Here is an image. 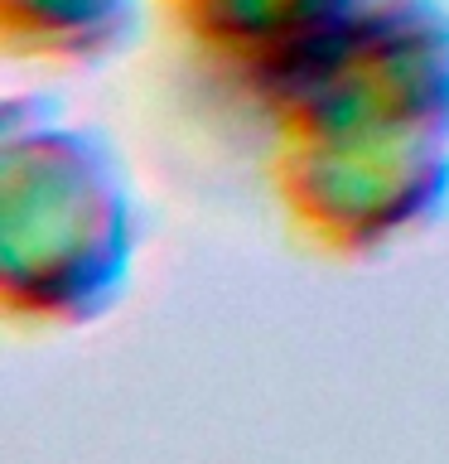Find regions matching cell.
<instances>
[{
    "label": "cell",
    "mask_w": 449,
    "mask_h": 464,
    "mask_svg": "<svg viewBox=\"0 0 449 464\" xmlns=\"http://www.w3.org/2000/svg\"><path fill=\"white\" fill-rule=\"evenodd\" d=\"M290 237L368 261L449 208V5L372 0L256 102Z\"/></svg>",
    "instance_id": "cell-1"
},
{
    "label": "cell",
    "mask_w": 449,
    "mask_h": 464,
    "mask_svg": "<svg viewBox=\"0 0 449 464\" xmlns=\"http://www.w3.org/2000/svg\"><path fill=\"white\" fill-rule=\"evenodd\" d=\"M136 203L92 130L49 102L0 107V310L14 329H82L136 266Z\"/></svg>",
    "instance_id": "cell-2"
},
{
    "label": "cell",
    "mask_w": 449,
    "mask_h": 464,
    "mask_svg": "<svg viewBox=\"0 0 449 464\" xmlns=\"http://www.w3.org/2000/svg\"><path fill=\"white\" fill-rule=\"evenodd\" d=\"M372 0H155L179 49L217 82L261 102Z\"/></svg>",
    "instance_id": "cell-3"
},
{
    "label": "cell",
    "mask_w": 449,
    "mask_h": 464,
    "mask_svg": "<svg viewBox=\"0 0 449 464\" xmlns=\"http://www.w3.org/2000/svg\"><path fill=\"white\" fill-rule=\"evenodd\" d=\"M145 0H0V49L14 63H101L140 34Z\"/></svg>",
    "instance_id": "cell-4"
}]
</instances>
